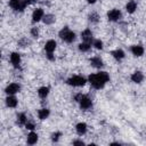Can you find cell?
Returning <instances> with one entry per match:
<instances>
[{
  "mask_svg": "<svg viewBox=\"0 0 146 146\" xmlns=\"http://www.w3.org/2000/svg\"><path fill=\"white\" fill-rule=\"evenodd\" d=\"M108 81H110V74L105 71H102V70L96 72V73H91L88 76V82L96 90L103 89Z\"/></svg>",
  "mask_w": 146,
  "mask_h": 146,
  "instance_id": "cell-1",
  "label": "cell"
},
{
  "mask_svg": "<svg viewBox=\"0 0 146 146\" xmlns=\"http://www.w3.org/2000/svg\"><path fill=\"white\" fill-rule=\"evenodd\" d=\"M58 36L60 40H63L66 43H73L76 39V34L74 31H72L68 26H64L63 29L59 30L58 32Z\"/></svg>",
  "mask_w": 146,
  "mask_h": 146,
  "instance_id": "cell-2",
  "label": "cell"
},
{
  "mask_svg": "<svg viewBox=\"0 0 146 146\" xmlns=\"http://www.w3.org/2000/svg\"><path fill=\"white\" fill-rule=\"evenodd\" d=\"M65 82H66V84H68V86H71V87L80 88V87H83V86L88 82V78H84L83 75L74 74V75L68 76Z\"/></svg>",
  "mask_w": 146,
  "mask_h": 146,
  "instance_id": "cell-3",
  "label": "cell"
},
{
  "mask_svg": "<svg viewBox=\"0 0 146 146\" xmlns=\"http://www.w3.org/2000/svg\"><path fill=\"white\" fill-rule=\"evenodd\" d=\"M78 103H79L80 108L83 110V111H88V110H90L92 107V99L88 95H84V94L81 95V97L79 98Z\"/></svg>",
  "mask_w": 146,
  "mask_h": 146,
  "instance_id": "cell-4",
  "label": "cell"
},
{
  "mask_svg": "<svg viewBox=\"0 0 146 146\" xmlns=\"http://www.w3.org/2000/svg\"><path fill=\"white\" fill-rule=\"evenodd\" d=\"M106 16H107V19L110 22H119L122 18V11L117 8H113V9H110L107 11Z\"/></svg>",
  "mask_w": 146,
  "mask_h": 146,
  "instance_id": "cell-5",
  "label": "cell"
},
{
  "mask_svg": "<svg viewBox=\"0 0 146 146\" xmlns=\"http://www.w3.org/2000/svg\"><path fill=\"white\" fill-rule=\"evenodd\" d=\"M9 7L14 10V11H17V13H22L25 10V8L27 7L22 0H9L8 2Z\"/></svg>",
  "mask_w": 146,
  "mask_h": 146,
  "instance_id": "cell-6",
  "label": "cell"
},
{
  "mask_svg": "<svg viewBox=\"0 0 146 146\" xmlns=\"http://www.w3.org/2000/svg\"><path fill=\"white\" fill-rule=\"evenodd\" d=\"M9 60H10V64L13 65L14 68H19V67H21L22 57H21V54H19V52H17V51L10 52V55H9Z\"/></svg>",
  "mask_w": 146,
  "mask_h": 146,
  "instance_id": "cell-7",
  "label": "cell"
},
{
  "mask_svg": "<svg viewBox=\"0 0 146 146\" xmlns=\"http://www.w3.org/2000/svg\"><path fill=\"white\" fill-rule=\"evenodd\" d=\"M22 89V86L17 82H11L9 84H7V87L5 88V92L6 95H16L21 91Z\"/></svg>",
  "mask_w": 146,
  "mask_h": 146,
  "instance_id": "cell-8",
  "label": "cell"
},
{
  "mask_svg": "<svg viewBox=\"0 0 146 146\" xmlns=\"http://www.w3.org/2000/svg\"><path fill=\"white\" fill-rule=\"evenodd\" d=\"M46 15L43 8H35L33 11H32V15H31V18H32V22L33 23H39V22H42L43 19V16Z\"/></svg>",
  "mask_w": 146,
  "mask_h": 146,
  "instance_id": "cell-9",
  "label": "cell"
},
{
  "mask_svg": "<svg viewBox=\"0 0 146 146\" xmlns=\"http://www.w3.org/2000/svg\"><path fill=\"white\" fill-rule=\"evenodd\" d=\"M5 104L9 108H16L18 105V99L15 95H7V97L5 98Z\"/></svg>",
  "mask_w": 146,
  "mask_h": 146,
  "instance_id": "cell-10",
  "label": "cell"
},
{
  "mask_svg": "<svg viewBox=\"0 0 146 146\" xmlns=\"http://www.w3.org/2000/svg\"><path fill=\"white\" fill-rule=\"evenodd\" d=\"M89 63L92 67L97 68V70H102L104 67V62L99 56H92L89 58Z\"/></svg>",
  "mask_w": 146,
  "mask_h": 146,
  "instance_id": "cell-11",
  "label": "cell"
},
{
  "mask_svg": "<svg viewBox=\"0 0 146 146\" xmlns=\"http://www.w3.org/2000/svg\"><path fill=\"white\" fill-rule=\"evenodd\" d=\"M81 39H82V41H86V42H89V43H92V41H94V33H92V31L90 30V29H84L82 32H81Z\"/></svg>",
  "mask_w": 146,
  "mask_h": 146,
  "instance_id": "cell-12",
  "label": "cell"
},
{
  "mask_svg": "<svg viewBox=\"0 0 146 146\" xmlns=\"http://www.w3.org/2000/svg\"><path fill=\"white\" fill-rule=\"evenodd\" d=\"M130 52L135 56V57H141L145 52V48L141 44H132L130 47Z\"/></svg>",
  "mask_w": 146,
  "mask_h": 146,
  "instance_id": "cell-13",
  "label": "cell"
},
{
  "mask_svg": "<svg viewBox=\"0 0 146 146\" xmlns=\"http://www.w3.org/2000/svg\"><path fill=\"white\" fill-rule=\"evenodd\" d=\"M144 79H145V75H144V73H143L141 71H135V72L130 75V80H131L133 83H137V84L141 83V82L144 81Z\"/></svg>",
  "mask_w": 146,
  "mask_h": 146,
  "instance_id": "cell-14",
  "label": "cell"
},
{
  "mask_svg": "<svg viewBox=\"0 0 146 146\" xmlns=\"http://www.w3.org/2000/svg\"><path fill=\"white\" fill-rule=\"evenodd\" d=\"M111 56H112L116 62H121L122 59H124V57H125V52H124L123 49L117 48V49H114V50L111 51Z\"/></svg>",
  "mask_w": 146,
  "mask_h": 146,
  "instance_id": "cell-15",
  "label": "cell"
},
{
  "mask_svg": "<svg viewBox=\"0 0 146 146\" xmlns=\"http://www.w3.org/2000/svg\"><path fill=\"white\" fill-rule=\"evenodd\" d=\"M88 131V124L86 122H79L75 124V132L79 135V136H83L86 135Z\"/></svg>",
  "mask_w": 146,
  "mask_h": 146,
  "instance_id": "cell-16",
  "label": "cell"
},
{
  "mask_svg": "<svg viewBox=\"0 0 146 146\" xmlns=\"http://www.w3.org/2000/svg\"><path fill=\"white\" fill-rule=\"evenodd\" d=\"M39 140V135L34 131V130H31L29 133H27V137H26V143L29 145H35Z\"/></svg>",
  "mask_w": 146,
  "mask_h": 146,
  "instance_id": "cell-17",
  "label": "cell"
},
{
  "mask_svg": "<svg viewBox=\"0 0 146 146\" xmlns=\"http://www.w3.org/2000/svg\"><path fill=\"white\" fill-rule=\"evenodd\" d=\"M57 48V42L54 39H49L48 41H46L44 43V51L46 52H55Z\"/></svg>",
  "mask_w": 146,
  "mask_h": 146,
  "instance_id": "cell-18",
  "label": "cell"
},
{
  "mask_svg": "<svg viewBox=\"0 0 146 146\" xmlns=\"http://www.w3.org/2000/svg\"><path fill=\"white\" fill-rule=\"evenodd\" d=\"M137 9H138V3L135 0H129L125 3V11L128 14H133V13H136Z\"/></svg>",
  "mask_w": 146,
  "mask_h": 146,
  "instance_id": "cell-19",
  "label": "cell"
},
{
  "mask_svg": "<svg viewBox=\"0 0 146 146\" xmlns=\"http://www.w3.org/2000/svg\"><path fill=\"white\" fill-rule=\"evenodd\" d=\"M38 96L41 98V99H46L48 96H49V94H50V88L48 87V86H42V87H40L39 89H38Z\"/></svg>",
  "mask_w": 146,
  "mask_h": 146,
  "instance_id": "cell-20",
  "label": "cell"
},
{
  "mask_svg": "<svg viewBox=\"0 0 146 146\" xmlns=\"http://www.w3.org/2000/svg\"><path fill=\"white\" fill-rule=\"evenodd\" d=\"M49 115H50V110L47 108V107H42V108H40V110L38 111V119H39L40 121L47 120V119L49 117Z\"/></svg>",
  "mask_w": 146,
  "mask_h": 146,
  "instance_id": "cell-21",
  "label": "cell"
},
{
  "mask_svg": "<svg viewBox=\"0 0 146 146\" xmlns=\"http://www.w3.org/2000/svg\"><path fill=\"white\" fill-rule=\"evenodd\" d=\"M27 120H29V119H27L26 114L23 113V112H21V113H18V114L16 115V124H18L19 127H24V125L26 124Z\"/></svg>",
  "mask_w": 146,
  "mask_h": 146,
  "instance_id": "cell-22",
  "label": "cell"
},
{
  "mask_svg": "<svg viewBox=\"0 0 146 146\" xmlns=\"http://www.w3.org/2000/svg\"><path fill=\"white\" fill-rule=\"evenodd\" d=\"M56 22V16L54 15V14H46L44 16H43V19H42V23L44 24V25H52L54 23Z\"/></svg>",
  "mask_w": 146,
  "mask_h": 146,
  "instance_id": "cell-23",
  "label": "cell"
},
{
  "mask_svg": "<svg viewBox=\"0 0 146 146\" xmlns=\"http://www.w3.org/2000/svg\"><path fill=\"white\" fill-rule=\"evenodd\" d=\"M91 43H89V42H86V41H82V42H80L79 44H78V49H79V51H81V52H88L90 49H91Z\"/></svg>",
  "mask_w": 146,
  "mask_h": 146,
  "instance_id": "cell-24",
  "label": "cell"
},
{
  "mask_svg": "<svg viewBox=\"0 0 146 146\" xmlns=\"http://www.w3.org/2000/svg\"><path fill=\"white\" fill-rule=\"evenodd\" d=\"M100 19V16L98 15V13L96 11H91L89 15H88V21L91 23V24H97Z\"/></svg>",
  "mask_w": 146,
  "mask_h": 146,
  "instance_id": "cell-25",
  "label": "cell"
},
{
  "mask_svg": "<svg viewBox=\"0 0 146 146\" xmlns=\"http://www.w3.org/2000/svg\"><path fill=\"white\" fill-rule=\"evenodd\" d=\"M91 46H92V48H95V49H97V50H102V49L104 48V42H103L100 39H94Z\"/></svg>",
  "mask_w": 146,
  "mask_h": 146,
  "instance_id": "cell-26",
  "label": "cell"
},
{
  "mask_svg": "<svg viewBox=\"0 0 146 146\" xmlns=\"http://www.w3.org/2000/svg\"><path fill=\"white\" fill-rule=\"evenodd\" d=\"M62 136H63V132L62 131H55V132H52L50 135V139H51L52 143H58Z\"/></svg>",
  "mask_w": 146,
  "mask_h": 146,
  "instance_id": "cell-27",
  "label": "cell"
},
{
  "mask_svg": "<svg viewBox=\"0 0 146 146\" xmlns=\"http://www.w3.org/2000/svg\"><path fill=\"white\" fill-rule=\"evenodd\" d=\"M30 43H31V41L27 39V38H22V39H19L18 40V42H17V44L21 47V48H25V47H29L30 46Z\"/></svg>",
  "mask_w": 146,
  "mask_h": 146,
  "instance_id": "cell-28",
  "label": "cell"
},
{
  "mask_svg": "<svg viewBox=\"0 0 146 146\" xmlns=\"http://www.w3.org/2000/svg\"><path fill=\"white\" fill-rule=\"evenodd\" d=\"M30 35H31L33 39H38L39 35H40V31H39V29H38L36 26L31 27V30H30Z\"/></svg>",
  "mask_w": 146,
  "mask_h": 146,
  "instance_id": "cell-29",
  "label": "cell"
},
{
  "mask_svg": "<svg viewBox=\"0 0 146 146\" xmlns=\"http://www.w3.org/2000/svg\"><path fill=\"white\" fill-rule=\"evenodd\" d=\"M24 127H25V129H26V130L31 131V130H34V129H35V123H34L33 121L27 120V122H26V124H25Z\"/></svg>",
  "mask_w": 146,
  "mask_h": 146,
  "instance_id": "cell-30",
  "label": "cell"
},
{
  "mask_svg": "<svg viewBox=\"0 0 146 146\" xmlns=\"http://www.w3.org/2000/svg\"><path fill=\"white\" fill-rule=\"evenodd\" d=\"M46 57H47L49 60H51V62H54V60L56 59V57H55L54 52H46Z\"/></svg>",
  "mask_w": 146,
  "mask_h": 146,
  "instance_id": "cell-31",
  "label": "cell"
},
{
  "mask_svg": "<svg viewBox=\"0 0 146 146\" xmlns=\"http://www.w3.org/2000/svg\"><path fill=\"white\" fill-rule=\"evenodd\" d=\"M72 144H73V145H81V146H82V145H84L86 143H84L83 140H81V139H75V140L72 141Z\"/></svg>",
  "mask_w": 146,
  "mask_h": 146,
  "instance_id": "cell-32",
  "label": "cell"
},
{
  "mask_svg": "<svg viewBox=\"0 0 146 146\" xmlns=\"http://www.w3.org/2000/svg\"><path fill=\"white\" fill-rule=\"evenodd\" d=\"M26 6H30V5H32L33 2H34V0H22Z\"/></svg>",
  "mask_w": 146,
  "mask_h": 146,
  "instance_id": "cell-33",
  "label": "cell"
},
{
  "mask_svg": "<svg viewBox=\"0 0 146 146\" xmlns=\"http://www.w3.org/2000/svg\"><path fill=\"white\" fill-rule=\"evenodd\" d=\"M87 1V3H89V5H95L96 2H97V0H86Z\"/></svg>",
  "mask_w": 146,
  "mask_h": 146,
  "instance_id": "cell-34",
  "label": "cell"
}]
</instances>
